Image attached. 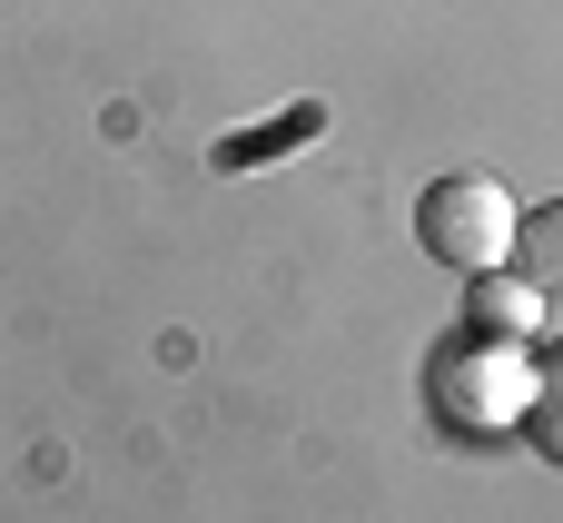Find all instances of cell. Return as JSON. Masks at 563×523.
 <instances>
[{
	"label": "cell",
	"instance_id": "7a4b0ae2",
	"mask_svg": "<svg viewBox=\"0 0 563 523\" xmlns=\"http://www.w3.org/2000/svg\"><path fill=\"white\" fill-rule=\"evenodd\" d=\"M525 396H534V356L515 336H475L465 326L435 356V415H445V435H505V425H525Z\"/></svg>",
	"mask_w": 563,
	"mask_h": 523
},
{
	"label": "cell",
	"instance_id": "277c9868",
	"mask_svg": "<svg viewBox=\"0 0 563 523\" xmlns=\"http://www.w3.org/2000/svg\"><path fill=\"white\" fill-rule=\"evenodd\" d=\"M515 267L534 277L544 307H563V198H554V208H534V218H515Z\"/></svg>",
	"mask_w": 563,
	"mask_h": 523
},
{
	"label": "cell",
	"instance_id": "6da1fadb",
	"mask_svg": "<svg viewBox=\"0 0 563 523\" xmlns=\"http://www.w3.org/2000/svg\"><path fill=\"white\" fill-rule=\"evenodd\" d=\"M515 188L505 178H485V168H445L426 198H416V247L435 257V267H455V277H485V267H505L515 257Z\"/></svg>",
	"mask_w": 563,
	"mask_h": 523
},
{
	"label": "cell",
	"instance_id": "3957f363",
	"mask_svg": "<svg viewBox=\"0 0 563 523\" xmlns=\"http://www.w3.org/2000/svg\"><path fill=\"white\" fill-rule=\"evenodd\" d=\"M554 307L534 297V277L505 257V267H485V277H465V326L475 336H515V346H534V326H544Z\"/></svg>",
	"mask_w": 563,
	"mask_h": 523
},
{
	"label": "cell",
	"instance_id": "5b68a950",
	"mask_svg": "<svg viewBox=\"0 0 563 523\" xmlns=\"http://www.w3.org/2000/svg\"><path fill=\"white\" fill-rule=\"evenodd\" d=\"M525 435H534V455L563 465V346L554 356H534V396H525Z\"/></svg>",
	"mask_w": 563,
	"mask_h": 523
}]
</instances>
